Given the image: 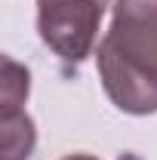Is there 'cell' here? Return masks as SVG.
Wrapping results in <instances>:
<instances>
[{"instance_id": "1", "label": "cell", "mask_w": 157, "mask_h": 160, "mask_svg": "<svg viewBox=\"0 0 157 160\" xmlns=\"http://www.w3.org/2000/svg\"><path fill=\"white\" fill-rule=\"evenodd\" d=\"M99 77L108 99L126 114L157 111V0H117L99 43Z\"/></svg>"}, {"instance_id": "2", "label": "cell", "mask_w": 157, "mask_h": 160, "mask_svg": "<svg viewBox=\"0 0 157 160\" xmlns=\"http://www.w3.org/2000/svg\"><path fill=\"white\" fill-rule=\"evenodd\" d=\"M108 0H37V31L43 43L68 65L93 52Z\"/></svg>"}, {"instance_id": "3", "label": "cell", "mask_w": 157, "mask_h": 160, "mask_svg": "<svg viewBox=\"0 0 157 160\" xmlns=\"http://www.w3.org/2000/svg\"><path fill=\"white\" fill-rule=\"evenodd\" d=\"M0 136H3V157L0 160H28L34 151V120L25 111H9L0 117Z\"/></svg>"}, {"instance_id": "4", "label": "cell", "mask_w": 157, "mask_h": 160, "mask_svg": "<svg viewBox=\"0 0 157 160\" xmlns=\"http://www.w3.org/2000/svg\"><path fill=\"white\" fill-rule=\"evenodd\" d=\"M28 86H31V74H28V68L16 65L13 59H3V89H0L3 114H9V111H22V105H25V99H28Z\"/></svg>"}, {"instance_id": "5", "label": "cell", "mask_w": 157, "mask_h": 160, "mask_svg": "<svg viewBox=\"0 0 157 160\" xmlns=\"http://www.w3.org/2000/svg\"><path fill=\"white\" fill-rule=\"evenodd\" d=\"M62 160H99V157H89V154H68V157H62Z\"/></svg>"}]
</instances>
